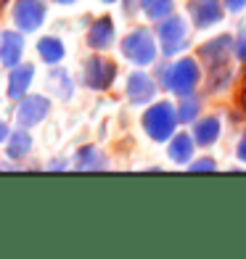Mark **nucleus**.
<instances>
[{
    "instance_id": "4be33fe9",
    "label": "nucleus",
    "mask_w": 246,
    "mask_h": 259,
    "mask_svg": "<svg viewBox=\"0 0 246 259\" xmlns=\"http://www.w3.org/2000/svg\"><path fill=\"white\" fill-rule=\"evenodd\" d=\"M56 3H74V0H56Z\"/></svg>"
},
{
    "instance_id": "6ab92c4d",
    "label": "nucleus",
    "mask_w": 246,
    "mask_h": 259,
    "mask_svg": "<svg viewBox=\"0 0 246 259\" xmlns=\"http://www.w3.org/2000/svg\"><path fill=\"white\" fill-rule=\"evenodd\" d=\"M64 167H66V161H53L51 164V169H64Z\"/></svg>"
},
{
    "instance_id": "f257e3e1",
    "label": "nucleus",
    "mask_w": 246,
    "mask_h": 259,
    "mask_svg": "<svg viewBox=\"0 0 246 259\" xmlns=\"http://www.w3.org/2000/svg\"><path fill=\"white\" fill-rule=\"evenodd\" d=\"M45 3L43 0H16L14 6V21L21 32H34L45 21Z\"/></svg>"
},
{
    "instance_id": "f3484780",
    "label": "nucleus",
    "mask_w": 246,
    "mask_h": 259,
    "mask_svg": "<svg viewBox=\"0 0 246 259\" xmlns=\"http://www.w3.org/2000/svg\"><path fill=\"white\" fill-rule=\"evenodd\" d=\"M172 156L175 159H185V156H188V138H178V140H175Z\"/></svg>"
},
{
    "instance_id": "5701e85b",
    "label": "nucleus",
    "mask_w": 246,
    "mask_h": 259,
    "mask_svg": "<svg viewBox=\"0 0 246 259\" xmlns=\"http://www.w3.org/2000/svg\"><path fill=\"white\" fill-rule=\"evenodd\" d=\"M106 3H111V0H106Z\"/></svg>"
},
{
    "instance_id": "9d476101",
    "label": "nucleus",
    "mask_w": 246,
    "mask_h": 259,
    "mask_svg": "<svg viewBox=\"0 0 246 259\" xmlns=\"http://www.w3.org/2000/svg\"><path fill=\"white\" fill-rule=\"evenodd\" d=\"M127 93H130L133 101L143 103V101H148L151 96H154V85H151V79L146 74H133L130 82H127Z\"/></svg>"
},
{
    "instance_id": "9b49d317",
    "label": "nucleus",
    "mask_w": 246,
    "mask_h": 259,
    "mask_svg": "<svg viewBox=\"0 0 246 259\" xmlns=\"http://www.w3.org/2000/svg\"><path fill=\"white\" fill-rule=\"evenodd\" d=\"M37 53L45 64H58L64 58V42L58 37H43L37 42Z\"/></svg>"
},
{
    "instance_id": "ddd939ff",
    "label": "nucleus",
    "mask_w": 246,
    "mask_h": 259,
    "mask_svg": "<svg viewBox=\"0 0 246 259\" xmlns=\"http://www.w3.org/2000/svg\"><path fill=\"white\" fill-rule=\"evenodd\" d=\"M180 34H183V24L180 21H170V24H164L161 27V40H164V51H175V45H178L180 40Z\"/></svg>"
},
{
    "instance_id": "6e6552de",
    "label": "nucleus",
    "mask_w": 246,
    "mask_h": 259,
    "mask_svg": "<svg viewBox=\"0 0 246 259\" xmlns=\"http://www.w3.org/2000/svg\"><path fill=\"white\" fill-rule=\"evenodd\" d=\"M111 40H114V24H111L109 16H103V19H98L96 24H93V29L88 34V42H90V48L103 51V48L111 45Z\"/></svg>"
},
{
    "instance_id": "f8f14e48",
    "label": "nucleus",
    "mask_w": 246,
    "mask_h": 259,
    "mask_svg": "<svg viewBox=\"0 0 246 259\" xmlns=\"http://www.w3.org/2000/svg\"><path fill=\"white\" fill-rule=\"evenodd\" d=\"M191 69H193V66H191L188 61H185V64H180V66H175V69H172V79H170V82H172V88L178 90V93H185V90L191 88V79L196 77V74L191 72Z\"/></svg>"
},
{
    "instance_id": "0eeeda50",
    "label": "nucleus",
    "mask_w": 246,
    "mask_h": 259,
    "mask_svg": "<svg viewBox=\"0 0 246 259\" xmlns=\"http://www.w3.org/2000/svg\"><path fill=\"white\" fill-rule=\"evenodd\" d=\"M32 77H34V69L32 64H16L11 66V77H8V98L21 101L27 96V90L32 85Z\"/></svg>"
},
{
    "instance_id": "f03ea898",
    "label": "nucleus",
    "mask_w": 246,
    "mask_h": 259,
    "mask_svg": "<svg viewBox=\"0 0 246 259\" xmlns=\"http://www.w3.org/2000/svg\"><path fill=\"white\" fill-rule=\"evenodd\" d=\"M51 111V101L45 96H24L16 109V119L21 127H32V124H40Z\"/></svg>"
},
{
    "instance_id": "412c9836",
    "label": "nucleus",
    "mask_w": 246,
    "mask_h": 259,
    "mask_svg": "<svg viewBox=\"0 0 246 259\" xmlns=\"http://www.w3.org/2000/svg\"><path fill=\"white\" fill-rule=\"evenodd\" d=\"M6 3H8V0H0V11H3V8H6Z\"/></svg>"
},
{
    "instance_id": "20e7f679",
    "label": "nucleus",
    "mask_w": 246,
    "mask_h": 259,
    "mask_svg": "<svg viewBox=\"0 0 246 259\" xmlns=\"http://www.w3.org/2000/svg\"><path fill=\"white\" fill-rule=\"evenodd\" d=\"M114 74H116V66L106 58H90L85 64V82L93 88V90H106L111 82H114Z\"/></svg>"
},
{
    "instance_id": "4468645a",
    "label": "nucleus",
    "mask_w": 246,
    "mask_h": 259,
    "mask_svg": "<svg viewBox=\"0 0 246 259\" xmlns=\"http://www.w3.org/2000/svg\"><path fill=\"white\" fill-rule=\"evenodd\" d=\"M98 151L96 148H82L77 154V167L79 169H93V167H103V159H96Z\"/></svg>"
},
{
    "instance_id": "39448f33",
    "label": "nucleus",
    "mask_w": 246,
    "mask_h": 259,
    "mask_svg": "<svg viewBox=\"0 0 246 259\" xmlns=\"http://www.w3.org/2000/svg\"><path fill=\"white\" fill-rule=\"evenodd\" d=\"M143 124H146V130H148V135L151 138H167L170 133H172V124H175V116H172V109L167 103H159V106H154L146 116H143Z\"/></svg>"
},
{
    "instance_id": "2eb2a0df",
    "label": "nucleus",
    "mask_w": 246,
    "mask_h": 259,
    "mask_svg": "<svg viewBox=\"0 0 246 259\" xmlns=\"http://www.w3.org/2000/svg\"><path fill=\"white\" fill-rule=\"evenodd\" d=\"M51 85L56 88V93H58L61 98H69V90H72V85H69V77H66V74L53 72V74H51Z\"/></svg>"
},
{
    "instance_id": "423d86ee",
    "label": "nucleus",
    "mask_w": 246,
    "mask_h": 259,
    "mask_svg": "<svg viewBox=\"0 0 246 259\" xmlns=\"http://www.w3.org/2000/svg\"><path fill=\"white\" fill-rule=\"evenodd\" d=\"M24 53V37L21 32H0V64L3 66H16Z\"/></svg>"
},
{
    "instance_id": "a211bd4d",
    "label": "nucleus",
    "mask_w": 246,
    "mask_h": 259,
    "mask_svg": "<svg viewBox=\"0 0 246 259\" xmlns=\"http://www.w3.org/2000/svg\"><path fill=\"white\" fill-rule=\"evenodd\" d=\"M8 135H11L8 124H6V122H0V143H6V140H8Z\"/></svg>"
},
{
    "instance_id": "7ed1b4c3",
    "label": "nucleus",
    "mask_w": 246,
    "mask_h": 259,
    "mask_svg": "<svg viewBox=\"0 0 246 259\" xmlns=\"http://www.w3.org/2000/svg\"><path fill=\"white\" fill-rule=\"evenodd\" d=\"M122 51L127 58H133L135 64H148L154 58V40L146 29H138L133 34H127L122 42Z\"/></svg>"
},
{
    "instance_id": "aec40b11",
    "label": "nucleus",
    "mask_w": 246,
    "mask_h": 259,
    "mask_svg": "<svg viewBox=\"0 0 246 259\" xmlns=\"http://www.w3.org/2000/svg\"><path fill=\"white\" fill-rule=\"evenodd\" d=\"M241 156H246V143H241Z\"/></svg>"
},
{
    "instance_id": "1a4fd4ad",
    "label": "nucleus",
    "mask_w": 246,
    "mask_h": 259,
    "mask_svg": "<svg viewBox=\"0 0 246 259\" xmlns=\"http://www.w3.org/2000/svg\"><path fill=\"white\" fill-rule=\"evenodd\" d=\"M29 151H32V138H29V133L19 130V133H11V135H8V146H6L8 159L21 161V159L29 154Z\"/></svg>"
},
{
    "instance_id": "dca6fc26",
    "label": "nucleus",
    "mask_w": 246,
    "mask_h": 259,
    "mask_svg": "<svg viewBox=\"0 0 246 259\" xmlns=\"http://www.w3.org/2000/svg\"><path fill=\"white\" fill-rule=\"evenodd\" d=\"M143 8L148 11V16H161L170 8V0H143Z\"/></svg>"
}]
</instances>
